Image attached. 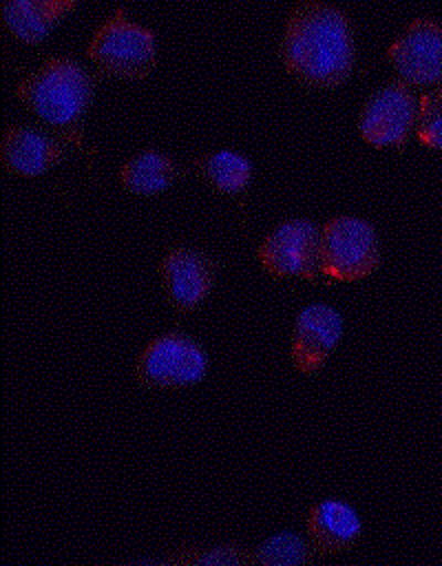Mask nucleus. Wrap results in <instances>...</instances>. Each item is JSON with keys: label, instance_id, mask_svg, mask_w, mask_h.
<instances>
[{"label": "nucleus", "instance_id": "nucleus-14", "mask_svg": "<svg viewBox=\"0 0 442 566\" xmlns=\"http://www.w3.org/2000/svg\"><path fill=\"white\" fill-rule=\"evenodd\" d=\"M179 175L181 170L175 166V161L159 150H144L119 168L122 186L139 197L164 192Z\"/></svg>", "mask_w": 442, "mask_h": 566}, {"label": "nucleus", "instance_id": "nucleus-2", "mask_svg": "<svg viewBox=\"0 0 442 566\" xmlns=\"http://www.w3.org/2000/svg\"><path fill=\"white\" fill-rule=\"evenodd\" d=\"M93 91L95 77L84 66L69 57H51L18 84L15 95L38 119L84 148L82 119Z\"/></svg>", "mask_w": 442, "mask_h": 566}, {"label": "nucleus", "instance_id": "nucleus-12", "mask_svg": "<svg viewBox=\"0 0 442 566\" xmlns=\"http://www.w3.org/2000/svg\"><path fill=\"white\" fill-rule=\"evenodd\" d=\"M362 533L358 513L340 500H323L307 515V535L318 553L349 551Z\"/></svg>", "mask_w": 442, "mask_h": 566}, {"label": "nucleus", "instance_id": "nucleus-3", "mask_svg": "<svg viewBox=\"0 0 442 566\" xmlns=\"http://www.w3.org/2000/svg\"><path fill=\"white\" fill-rule=\"evenodd\" d=\"M323 279L358 281L380 265V243L371 223L358 217H336L320 230Z\"/></svg>", "mask_w": 442, "mask_h": 566}, {"label": "nucleus", "instance_id": "nucleus-16", "mask_svg": "<svg viewBox=\"0 0 442 566\" xmlns=\"http://www.w3.org/2000/svg\"><path fill=\"white\" fill-rule=\"evenodd\" d=\"M314 544H307L301 535L281 533L265 539L252 555L250 562L259 564H274V566H294L307 564L314 559Z\"/></svg>", "mask_w": 442, "mask_h": 566}, {"label": "nucleus", "instance_id": "nucleus-18", "mask_svg": "<svg viewBox=\"0 0 442 566\" xmlns=\"http://www.w3.org/2000/svg\"><path fill=\"white\" fill-rule=\"evenodd\" d=\"M177 562L190 564H232V562H250V555H241L234 548H212L210 553H194L177 557Z\"/></svg>", "mask_w": 442, "mask_h": 566}, {"label": "nucleus", "instance_id": "nucleus-7", "mask_svg": "<svg viewBox=\"0 0 442 566\" xmlns=\"http://www.w3.org/2000/svg\"><path fill=\"white\" fill-rule=\"evenodd\" d=\"M418 122L415 95L407 82H391L378 88L362 106L358 130L376 148H402Z\"/></svg>", "mask_w": 442, "mask_h": 566}, {"label": "nucleus", "instance_id": "nucleus-8", "mask_svg": "<svg viewBox=\"0 0 442 566\" xmlns=\"http://www.w3.org/2000/svg\"><path fill=\"white\" fill-rule=\"evenodd\" d=\"M387 57L402 82L433 86L442 82V27L433 20H413L389 46Z\"/></svg>", "mask_w": 442, "mask_h": 566}, {"label": "nucleus", "instance_id": "nucleus-1", "mask_svg": "<svg viewBox=\"0 0 442 566\" xmlns=\"http://www.w3.org/2000/svg\"><path fill=\"white\" fill-rule=\"evenodd\" d=\"M283 64L305 86L334 88L354 69V33L338 9L323 2L296 7L285 24Z\"/></svg>", "mask_w": 442, "mask_h": 566}, {"label": "nucleus", "instance_id": "nucleus-17", "mask_svg": "<svg viewBox=\"0 0 442 566\" xmlns=\"http://www.w3.org/2000/svg\"><path fill=\"white\" fill-rule=\"evenodd\" d=\"M415 135L424 146L442 150V88L420 99Z\"/></svg>", "mask_w": 442, "mask_h": 566}, {"label": "nucleus", "instance_id": "nucleus-10", "mask_svg": "<svg viewBox=\"0 0 442 566\" xmlns=\"http://www.w3.org/2000/svg\"><path fill=\"white\" fill-rule=\"evenodd\" d=\"M343 336L340 314L323 303L307 305L292 329V360L305 376H314L323 369L332 352Z\"/></svg>", "mask_w": 442, "mask_h": 566}, {"label": "nucleus", "instance_id": "nucleus-11", "mask_svg": "<svg viewBox=\"0 0 442 566\" xmlns=\"http://www.w3.org/2000/svg\"><path fill=\"white\" fill-rule=\"evenodd\" d=\"M2 166L20 177H38L64 159L62 144L33 126L11 124L4 128L0 146Z\"/></svg>", "mask_w": 442, "mask_h": 566}, {"label": "nucleus", "instance_id": "nucleus-15", "mask_svg": "<svg viewBox=\"0 0 442 566\" xmlns=\"http://www.w3.org/2000/svg\"><path fill=\"white\" fill-rule=\"evenodd\" d=\"M201 177L221 195H241L252 177L250 161L234 150H217L197 159Z\"/></svg>", "mask_w": 442, "mask_h": 566}, {"label": "nucleus", "instance_id": "nucleus-4", "mask_svg": "<svg viewBox=\"0 0 442 566\" xmlns=\"http://www.w3.org/2000/svg\"><path fill=\"white\" fill-rule=\"evenodd\" d=\"M86 53L106 75L139 80L155 66V35L119 9L95 31Z\"/></svg>", "mask_w": 442, "mask_h": 566}, {"label": "nucleus", "instance_id": "nucleus-9", "mask_svg": "<svg viewBox=\"0 0 442 566\" xmlns=\"http://www.w3.org/2000/svg\"><path fill=\"white\" fill-rule=\"evenodd\" d=\"M219 263L208 254L192 248H170L161 263L159 274L166 296L177 312H190L203 303L214 285Z\"/></svg>", "mask_w": 442, "mask_h": 566}, {"label": "nucleus", "instance_id": "nucleus-5", "mask_svg": "<svg viewBox=\"0 0 442 566\" xmlns=\"http://www.w3.org/2000/svg\"><path fill=\"white\" fill-rule=\"evenodd\" d=\"M206 349L183 332H168L150 340L135 365V376L146 387L179 389L203 380Z\"/></svg>", "mask_w": 442, "mask_h": 566}, {"label": "nucleus", "instance_id": "nucleus-13", "mask_svg": "<svg viewBox=\"0 0 442 566\" xmlns=\"http://www.w3.org/2000/svg\"><path fill=\"white\" fill-rule=\"evenodd\" d=\"M73 9L75 0H2V24L15 40L38 44Z\"/></svg>", "mask_w": 442, "mask_h": 566}, {"label": "nucleus", "instance_id": "nucleus-6", "mask_svg": "<svg viewBox=\"0 0 442 566\" xmlns=\"http://www.w3.org/2000/svg\"><path fill=\"white\" fill-rule=\"evenodd\" d=\"M320 230L307 219H292L276 226L259 245L256 256L265 272L278 279H307L320 274Z\"/></svg>", "mask_w": 442, "mask_h": 566}]
</instances>
